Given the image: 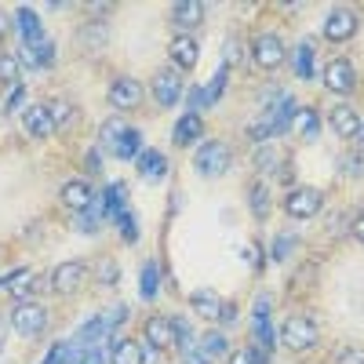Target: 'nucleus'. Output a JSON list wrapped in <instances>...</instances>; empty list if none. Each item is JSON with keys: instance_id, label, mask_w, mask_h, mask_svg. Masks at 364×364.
I'll use <instances>...</instances> for the list:
<instances>
[{"instance_id": "obj_34", "label": "nucleus", "mask_w": 364, "mask_h": 364, "mask_svg": "<svg viewBox=\"0 0 364 364\" xmlns=\"http://www.w3.org/2000/svg\"><path fill=\"white\" fill-rule=\"evenodd\" d=\"M273 346H277V336H273L269 321H255V350H262V353H273Z\"/></svg>"}, {"instance_id": "obj_5", "label": "nucleus", "mask_w": 364, "mask_h": 364, "mask_svg": "<svg viewBox=\"0 0 364 364\" xmlns=\"http://www.w3.org/2000/svg\"><path fill=\"white\" fill-rule=\"evenodd\" d=\"M324 87L336 91V95H350L357 87V70H353L350 58H336V63L324 66Z\"/></svg>"}, {"instance_id": "obj_41", "label": "nucleus", "mask_w": 364, "mask_h": 364, "mask_svg": "<svg viewBox=\"0 0 364 364\" xmlns=\"http://www.w3.org/2000/svg\"><path fill=\"white\" fill-rule=\"evenodd\" d=\"M99 281H102L106 288L117 284V262H113V259H102V262H99Z\"/></svg>"}, {"instance_id": "obj_35", "label": "nucleus", "mask_w": 364, "mask_h": 364, "mask_svg": "<svg viewBox=\"0 0 364 364\" xmlns=\"http://www.w3.org/2000/svg\"><path fill=\"white\" fill-rule=\"evenodd\" d=\"M117 226H120V237H124L128 245H135V240H139V219L132 215V211H120V215H117Z\"/></svg>"}, {"instance_id": "obj_2", "label": "nucleus", "mask_w": 364, "mask_h": 364, "mask_svg": "<svg viewBox=\"0 0 364 364\" xmlns=\"http://www.w3.org/2000/svg\"><path fill=\"white\" fill-rule=\"evenodd\" d=\"M193 168L204 175V178H219L226 168H230V146L223 142H204L193 157Z\"/></svg>"}, {"instance_id": "obj_17", "label": "nucleus", "mask_w": 364, "mask_h": 364, "mask_svg": "<svg viewBox=\"0 0 364 364\" xmlns=\"http://www.w3.org/2000/svg\"><path fill=\"white\" fill-rule=\"evenodd\" d=\"M95 200V193H91V186L84 178H70L66 186H63V204L73 208V211H87V204Z\"/></svg>"}, {"instance_id": "obj_21", "label": "nucleus", "mask_w": 364, "mask_h": 364, "mask_svg": "<svg viewBox=\"0 0 364 364\" xmlns=\"http://www.w3.org/2000/svg\"><path fill=\"white\" fill-rule=\"evenodd\" d=\"M190 306H193V314H197V317H208V321H215V317H219V310H223V299H219L215 291L200 288V291H193Z\"/></svg>"}, {"instance_id": "obj_4", "label": "nucleus", "mask_w": 364, "mask_h": 364, "mask_svg": "<svg viewBox=\"0 0 364 364\" xmlns=\"http://www.w3.org/2000/svg\"><path fill=\"white\" fill-rule=\"evenodd\" d=\"M321 204H324V197L314 186H299V190H291L284 197V211H288L291 219H314L317 211H321Z\"/></svg>"}, {"instance_id": "obj_51", "label": "nucleus", "mask_w": 364, "mask_h": 364, "mask_svg": "<svg viewBox=\"0 0 364 364\" xmlns=\"http://www.w3.org/2000/svg\"><path fill=\"white\" fill-rule=\"evenodd\" d=\"M84 161H87V171H99V168H102V157L95 154V149H91V154H87Z\"/></svg>"}, {"instance_id": "obj_20", "label": "nucleus", "mask_w": 364, "mask_h": 364, "mask_svg": "<svg viewBox=\"0 0 364 364\" xmlns=\"http://www.w3.org/2000/svg\"><path fill=\"white\" fill-rule=\"evenodd\" d=\"M171 18L178 29H193L204 22V4H197V0H182V4L171 8Z\"/></svg>"}, {"instance_id": "obj_22", "label": "nucleus", "mask_w": 364, "mask_h": 364, "mask_svg": "<svg viewBox=\"0 0 364 364\" xmlns=\"http://www.w3.org/2000/svg\"><path fill=\"white\" fill-rule=\"evenodd\" d=\"M139 154H142V135H139L135 128H128L124 135L117 139L113 157H120V161H139Z\"/></svg>"}, {"instance_id": "obj_10", "label": "nucleus", "mask_w": 364, "mask_h": 364, "mask_svg": "<svg viewBox=\"0 0 364 364\" xmlns=\"http://www.w3.org/2000/svg\"><path fill=\"white\" fill-rule=\"evenodd\" d=\"M357 33V15L346 11V8H336V11H328L324 18V37L328 41H350Z\"/></svg>"}, {"instance_id": "obj_23", "label": "nucleus", "mask_w": 364, "mask_h": 364, "mask_svg": "<svg viewBox=\"0 0 364 364\" xmlns=\"http://www.w3.org/2000/svg\"><path fill=\"white\" fill-rule=\"evenodd\" d=\"M109 364H146V350L139 343H128V339H120L109 353Z\"/></svg>"}, {"instance_id": "obj_19", "label": "nucleus", "mask_w": 364, "mask_h": 364, "mask_svg": "<svg viewBox=\"0 0 364 364\" xmlns=\"http://www.w3.org/2000/svg\"><path fill=\"white\" fill-rule=\"evenodd\" d=\"M204 135V120L197 113H182V120L175 124V146H193Z\"/></svg>"}, {"instance_id": "obj_49", "label": "nucleus", "mask_w": 364, "mask_h": 364, "mask_svg": "<svg viewBox=\"0 0 364 364\" xmlns=\"http://www.w3.org/2000/svg\"><path fill=\"white\" fill-rule=\"evenodd\" d=\"M80 364H106V357H102V350L95 346V350H87V353H84V360H80Z\"/></svg>"}, {"instance_id": "obj_1", "label": "nucleus", "mask_w": 364, "mask_h": 364, "mask_svg": "<svg viewBox=\"0 0 364 364\" xmlns=\"http://www.w3.org/2000/svg\"><path fill=\"white\" fill-rule=\"evenodd\" d=\"M11 328L18 331V336H26V339H37L41 331L48 328V306H41V302H33V299L18 302V306L11 310Z\"/></svg>"}, {"instance_id": "obj_8", "label": "nucleus", "mask_w": 364, "mask_h": 364, "mask_svg": "<svg viewBox=\"0 0 364 364\" xmlns=\"http://www.w3.org/2000/svg\"><path fill=\"white\" fill-rule=\"evenodd\" d=\"M252 55H255V63H259L262 70H277V66L284 63V44H281L277 33H259Z\"/></svg>"}, {"instance_id": "obj_11", "label": "nucleus", "mask_w": 364, "mask_h": 364, "mask_svg": "<svg viewBox=\"0 0 364 364\" xmlns=\"http://www.w3.org/2000/svg\"><path fill=\"white\" fill-rule=\"evenodd\" d=\"M26 132L33 139H48L55 132V120H51V109L48 106H26V117H22Z\"/></svg>"}, {"instance_id": "obj_52", "label": "nucleus", "mask_w": 364, "mask_h": 364, "mask_svg": "<svg viewBox=\"0 0 364 364\" xmlns=\"http://www.w3.org/2000/svg\"><path fill=\"white\" fill-rule=\"evenodd\" d=\"M353 237H357L360 245H364V211H360V215L353 219Z\"/></svg>"}, {"instance_id": "obj_26", "label": "nucleus", "mask_w": 364, "mask_h": 364, "mask_svg": "<svg viewBox=\"0 0 364 364\" xmlns=\"http://www.w3.org/2000/svg\"><path fill=\"white\" fill-rule=\"evenodd\" d=\"M102 200H106V215H120V211H128V186L124 182H113V186L102 193Z\"/></svg>"}, {"instance_id": "obj_16", "label": "nucleus", "mask_w": 364, "mask_h": 364, "mask_svg": "<svg viewBox=\"0 0 364 364\" xmlns=\"http://www.w3.org/2000/svg\"><path fill=\"white\" fill-rule=\"evenodd\" d=\"M168 51H171V63H175L178 70H193V66H197V58H200V51H197V41H193V37H186V33H182V37H175Z\"/></svg>"}, {"instance_id": "obj_27", "label": "nucleus", "mask_w": 364, "mask_h": 364, "mask_svg": "<svg viewBox=\"0 0 364 364\" xmlns=\"http://www.w3.org/2000/svg\"><path fill=\"white\" fill-rule=\"evenodd\" d=\"M102 219H106V200H102V197L95 193V200L87 204V211H84V219H80V230H84V233H95Z\"/></svg>"}, {"instance_id": "obj_42", "label": "nucleus", "mask_w": 364, "mask_h": 364, "mask_svg": "<svg viewBox=\"0 0 364 364\" xmlns=\"http://www.w3.org/2000/svg\"><path fill=\"white\" fill-rule=\"evenodd\" d=\"M255 164H259V171H273V164H277V154H273V149H266V146H259V149H255Z\"/></svg>"}, {"instance_id": "obj_25", "label": "nucleus", "mask_w": 364, "mask_h": 364, "mask_svg": "<svg viewBox=\"0 0 364 364\" xmlns=\"http://www.w3.org/2000/svg\"><path fill=\"white\" fill-rule=\"evenodd\" d=\"M197 353H200L208 364H211V360H219V357L226 353V336H223V331H208V336H200Z\"/></svg>"}, {"instance_id": "obj_45", "label": "nucleus", "mask_w": 364, "mask_h": 364, "mask_svg": "<svg viewBox=\"0 0 364 364\" xmlns=\"http://www.w3.org/2000/svg\"><path fill=\"white\" fill-rule=\"evenodd\" d=\"M66 350H70V343H55L44 364H66Z\"/></svg>"}, {"instance_id": "obj_44", "label": "nucleus", "mask_w": 364, "mask_h": 364, "mask_svg": "<svg viewBox=\"0 0 364 364\" xmlns=\"http://www.w3.org/2000/svg\"><path fill=\"white\" fill-rule=\"evenodd\" d=\"M252 317H255V321H269V295H266V291L255 299V310H252Z\"/></svg>"}, {"instance_id": "obj_54", "label": "nucleus", "mask_w": 364, "mask_h": 364, "mask_svg": "<svg viewBox=\"0 0 364 364\" xmlns=\"http://www.w3.org/2000/svg\"><path fill=\"white\" fill-rule=\"evenodd\" d=\"M4 33H8V22H4V18H0V37H4Z\"/></svg>"}, {"instance_id": "obj_30", "label": "nucleus", "mask_w": 364, "mask_h": 364, "mask_svg": "<svg viewBox=\"0 0 364 364\" xmlns=\"http://www.w3.org/2000/svg\"><path fill=\"white\" fill-rule=\"evenodd\" d=\"M291 66H295V73H299L302 80H310V77H314V48H310V44L295 48V55H291Z\"/></svg>"}, {"instance_id": "obj_55", "label": "nucleus", "mask_w": 364, "mask_h": 364, "mask_svg": "<svg viewBox=\"0 0 364 364\" xmlns=\"http://www.w3.org/2000/svg\"><path fill=\"white\" fill-rule=\"evenodd\" d=\"M357 139H360V142H364V124H360V135H357Z\"/></svg>"}, {"instance_id": "obj_36", "label": "nucleus", "mask_w": 364, "mask_h": 364, "mask_svg": "<svg viewBox=\"0 0 364 364\" xmlns=\"http://www.w3.org/2000/svg\"><path fill=\"white\" fill-rule=\"evenodd\" d=\"M230 364H269V353L248 346V350H237V353L230 357Z\"/></svg>"}, {"instance_id": "obj_15", "label": "nucleus", "mask_w": 364, "mask_h": 364, "mask_svg": "<svg viewBox=\"0 0 364 364\" xmlns=\"http://www.w3.org/2000/svg\"><path fill=\"white\" fill-rule=\"evenodd\" d=\"M331 128H336L339 139H357L360 135V117L353 106H336L331 109Z\"/></svg>"}, {"instance_id": "obj_18", "label": "nucleus", "mask_w": 364, "mask_h": 364, "mask_svg": "<svg viewBox=\"0 0 364 364\" xmlns=\"http://www.w3.org/2000/svg\"><path fill=\"white\" fill-rule=\"evenodd\" d=\"M102 336H106V321H102V317H91V321H84V324H80V331H77V336H73L70 343H73V346H80V350H95Z\"/></svg>"}, {"instance_id": "obj_50", "label": "nucleus", "mask_w": 364, "mask_h": 364, "mask_svg": "<svg viewBox=\"0 0 364 364\" xmlns=\"http://www.w3.org/2000/svg\"><path fill=\"white\" fill-rule=\"evenodd\" d=\"M182 364H208V360H204L197 350H186V353H182Z\"/></svg>"}, {"instance_id": "obj_29", "label": "nucleus", "mask_w": 364, "mask_h": 364, "mask_svg": "<svg viewBox=\"0 0 364 364\" xmlns=\"http://www.w3.org/2000/svg\"><path fill=\"white\" fill-rule=\"evenodd\" d=\"M18 73H22L18 55H11V51H0V80L15 87V84H22V80H18Z\"/></svg>"}, {"instance_id": "obj_38", "label": "nucleus", "mask_w": 364, "mask_h": 364, "mask_svg": "<svg viewBox=\"0 0 364 364\" xmlns=\"http://www.w3.org/2000/svg\"><path fill=\"white\" fill-rule=\"evenodd\" d=\"M240 58H245V48H240V44L230 37V41H226V51H223V66L230 70L233 63H240Z\"/></svg>"}, {"instance_id": "obj_48", "label": "nucleus", "mask_w": 364, "mask_h": 364, "mask_svg": "<svg viewBox=\"0 0 364 364\" xmlns=\"http://www.w3.org/2000/svg\"><path fill=\"white\" fill-rule=\"evenodd\" d=\"M343 164H346V175H360V171H364V161H360V157H346Z\"/></svg>"}, {"instance_id": "obj_37", "label": "nucleus", "mask_w": 364, "mask_h": 364, "mask_svg": "<svg viewBox=\"0 0 364 364\" xmlns=\"http://www.w3.org/2000/svg\"><path fill=\"white\" fill-rule=\"evenodd\" d=\"M291 248H295V233H281V237H277V245H273V259L284 262V259L291 255Z\"/></svg>"}, {"instance_id": "obj_32", "label": "nucleus", "mask_w": 364, "mask_h": 364, "mask_svg": "<svg viewBox=\"0 0 364 364\" xmlns=\"http://www.w3.org/2000/svg\"><path fill=\"white\" fill-rule=\"evenodd\" d=\"M124 132H128V128H124V120H120V117H109L106 124H102V132H99V142H102L106 149H113V146H117V139L124 135Z\"/></svg>"}, {"instance_id": "obj_46", "label": "nucleus", "mask_w": 364, "mask_h": 364, "mask_svg": "<svg viewBox=\"0 0 364 364\" xmlns=\"http://www.w3.org/2000/svg\"><path fill=\"white\" fill-rule=\"evenodd\" d=\"M339 364H364V350H357V346L343 350V353H339Z\"/></svg>"}, {"instance_id": "obj_13", "label": "nucleus", "mask_w": 364, "mask_h": 364, "mask_svg": "<svg viewBox=\"0 0 364 364\" xmlns=\"http://www.w3.org/2000/svg\"><path fill=\"white\" fill-rule=\"evenodd\" d=\"M146 339L154 343V350L175 346V321L171 317H149L146 321Z\"/></svg>"}, {"instance_id": "obj_31", "label": "nucleus", "mask_w": 364, "mask_h": 364, "mask_svg": "<svg viewBox=\"0 0 364 364\" xmlns=\"http://www.w3.org/2000/svg\"><path fill=\"white\" fill-rule=\"evenodd\" d=\"M106 37H109V33H106V26H102V22H99V26H95V22H87V26L80 29V48L95 51V48L106 44Z\"/></svg>"}, {"instance_id": "obj_14", "label": "nucleus", "mask_w": 364, "mask_h": 364, "mask_svg": "<svg viewBox=\"0 0 364 364\" xmlns=\"http://www.w3.org/2000/svg\"><path fill=\"white\" fill-rule=\"evenodd\" d=\"M139 175L146 182H161L168 175V157L161 154V149H142L139 154Z\"/></svg>"}, {"instance_id": "obj_43", "label": "nucleus", "mask_w": 364, "mask_h": 364, "mask_svg": "<svg viewBox=\"0 0 364 364\" xmlns=\"http://www.w3.org/2000/svg\"><path fill=\"white\" fill-rule=\"evenodd\" d=\"M22 99H26V87H22V84H15V87L8 91V99H4V113H15V109L22 106Z\"/></svg>"}, {"instance_id": "obj_33", "label": "nucleus", "mask_w": 364, "mask_h": 364, "mask_svg": "<svg viewBox=\"0 0 364 364\" xmlns=\"http://www.w3.org/2000/svg\"><path fill=\"white\" fill-rule=\"evenodd\" d=\"M248 204H252V215H255V219H266V215H269V193H266L262 182H255V186H252Z\"/></svg>"}, {"instance_id": "obj_53", "label": "nucleus", "mask_w": 364, "mask_h": 364, "mask_svg": "<svg viewBox=\"0 0 364 364\" xmlns=\"http://www.w3.org/2000/svg\"><path fill=\"white\" fill-rule=\"evenodd\" d=\"M8 343V314H0V350Z\"/></svg>"}, {"instance_id": "obj_24", "label": "nucleus", "mask_w": 364, "mask_h": 364, "mask_svg": "<svg viewBox=\"0 0 364 364\" xmlns=\"http://www.w3.org/2000/svg\"><path fill=\"white\" fill-rule=\"evenodd\" d=\"M295 128H299V135L306 139V142H314V139L321 135V117H317V109H310V106L295 109Z\"/></svg>"}, {"instance_id": "obj_9", "label": "nucleus", "mask_w": 364, "mask_h": 364, "mask_svg": "<svg viewBox=\"0 0 364 364\" xmlns=\"http://www.w3.org/2000/svg\"><path fill=\"white\" fill-rule=\"evenodd\" d=\"M142 102V84L132 77H120L109 84V106L113 109H135Z\"/></svg>"}, {"instance_id": "obj_3", "label": "nucleus", "mask_w": 364, "mask_h": 364, "mask_svg": "<svg viewBox=\"0 0 364 364\" xmlns=\"http://www.w3.org/2000/svg\"><path fill=\"white\" fill-rule=\"evenodd\" d=\"M281 343L284 346H291V350H310V346H317V324L310 321V317H288L284 321V328H281Z\"/></svg>"}, {"instance_id": "obj_6", "label": "nucleus", "mask_w": 364, "mask_h": 364, "mask_svg": "<svg viewBox=\"0 0 364 364\" xmlns=\"http://www.w3.org/2000/svg\"><path fill=\"white\" fill-rule=\"evenodd\" d=\"M182 91H186V84H182V73L178 70H157L154 73V99L164 109H171L182 99Z\"/></svg>"}, {"instance_id": "obj_40", "label": "nucleus", "mask_w": 364, "mask_h": 364, "mask_svg": "<svg viewBox=\"0 0 364 364\" xmlns=\"http://www.w3.org/2000/svg\"><path fill=\"white\" fill-rule=\"evenodd\" d=\"M211 102V95H208V87H193L190 91V113H197L200 117V109Z\"/></svg>"}, {"instance_id": "obj_39", "label": "nucleus", "mask_w": 364, "mask_h": 364, "mask_svg": "<svg viewBox=\"0 0 364 364\" xmlns=\"http://www.w3.org/2000/svg\"><path fill=\"white\" fill-rule=\"evenodd\" d=\"M48 109H51L55 128H58V124H70V120H73V106H66V102H55V106H48Z\"/></svg>"}, {"instance_id": "obj_28", "label": "nucleus", "mask_w": 364, "mask_h": 364, "mask_svg": "<svg viewBox=\"0 0 364 364\" xmlns=\"http://www.w3.org/2000/svg\"><path fill=\"white\" fill-rule=\"evenodd\" d=\"M139 291H142V299H154V295L161 291V266H157V262H146V266H142V284H139Z\"/></svg>"}, {"instance_id": "obj_47", "label": "nucleus", "mask_w": 364, "mask_h": 364, "mask_svg": "<svg viewBox=\"0 0 364 364\" xmlns=\"http://www.w3.org/2000/svg\"><path fill=\"white\" fill-rule=\"evenodd\" d=\"M219 321H223V324H233V321H237V306H233V302H223Z\"/></svg>"}, {"instance_id": "obj_12", "label": "nucleus", "mask_w": 364, "mask_h": 364, "mask_svg": "<svg viewBox=\"0 0 364 364\" xmlns=\"http://www.w3.org/2000/svg\"><path fill=\"white\" fill-rule=\"evenodd\" d=\"M15 26L22 33V44H41L44 41V26H41V15L33 8H18L15 11Z\"/></svg>"}, {"instance_id": "obj_7", "label": "nucleus", "mask_w": 364, "mask_h": 364, "mask_svg": "<svg viewBox=\"0 0 364 364\" xmlns=\"http://www.w3.org/2000/svg\"><path fill=\"white\" fill-rule=\"evenodd\" d=\"M84 281H87V266H84V262H63V266H55V273H51L48 284H51L58 295H73Z\"/></svg>"}]
</instances>
